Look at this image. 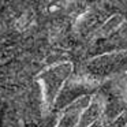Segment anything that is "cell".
<instances>
[{"label": "cell", "mask_w": 127, "mask_h": 127, "mask_svg": "<svg viewBox=\"0 0 127 127\" xmlns=\"http://www.w3.org/2000/svg\"><path fill=\"white\" fill-rule=\"evenodd\" d=\"M120 21H122V17H118V15H116V17H112V18H111V19L101 28L102 34H104V36H107V34L113 33V30H115V29L122 23Z\"/></svg>", "instance_id": "277c9868"}, {"label": "cell", "mask_w": 127, "mask_h": 127, "mask_svg": "<svg viewBox=\"0 0 127 127\" xmlns=\"http://www.w3.org/2000/svg\"><path fill=\"white\" fill-rule=\"evenodd\" d=\"M81 115H82V111L72 109V108L67 107L66 109L63 111V116H62V119L59 120V123L56 127H78Z\"/></svg>", "instance_id": "3957f363"}, {"label": "cell", "mask_w": 127, "mask_h": 127, "mask_svg": "<svg viewBox=\"0 0 127 127\" xmlns=\"http://www.w3.org/2000/svg\"><path fill=\"white\" fill-rule=\"evenodd\" d=\"M89 127H107L105 126V122H104V119H98V120L97 122H94L93 124H92V126H89Z\"/></svg>", "instance_id": "5b68a950"}, {"label": "cell", "mask_w": 127, "mask_h": 127, "mask_svg": "<svg viewBox=\"0 0 127 127\" xmlns=\"http://www.w3.org/2000/svg\"><path fill=\"white\" fill-rule=\"evenodd\" d=\"M72 72V64L71 63H60L47 68L38 75L37 79L42 85L44 92V100L48 107L55 104L56 98L60 94V90L63 88V83Z\"/></svg>", "instance_id": "6da1fadb"}, {"label": "cell", "mask_w": 127, "mask_h": 127, "mask_svg": "<svg viewBox=\"0 0 127 127\" xmlns=\"http://www.w3.org/2000/svg\"><path fill=\"white\" fill-rule=\"evenodd\" d=\"M102 118V101L100 98H94L92 104L82 112L78 127H89Z\"/></svg>", "instance_id": "7a4b0ae2"}]
</instances>
